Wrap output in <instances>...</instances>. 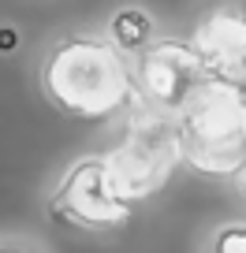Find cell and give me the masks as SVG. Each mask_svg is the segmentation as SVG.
<instances>
[{"instance_id":"7","label":"cell","mask_w":246,"mask_h":253,"mask_svg":"<svg viewBox=\"0 0 246 253\" xmlns=\"http://www.w3.org/2000/svg\"><path fill=\"white\" fill-rule=\"evenodd\" d=\"M108 41L123 56H135L138 48H146L153 41V19H149V11L135 8V4L119 8L116 15L108 19Z\"/></svg>"},{"instance_id":"10","label":"cell","mask_w":246,"mask_h":253,"mask_svg":"<svg viewBox=\"0 0 246 253\" xmlns=\"http://www.w3.org/2000/svg\"><path fill=\"white\" fill-rule=\"evenodd\" d=\"M231 179H235V186H239V194H246V160L243 164L235 168V175H231Z\"/></svg>"},{"instance_id":"8","label":"cell","mask_w":246,"mask_h":253,"mask_svg":"<svg viewBox=\"0 0 246 253\" xmlns=\"http://www.w3.org/2000/svg\"><path fill=\"white\" fill-rule=\"evenodd\" d=\"M213 246L224 253H246V223H228L213 235Z\"/></svg>"},{"instance_id":"3","label":"cell","mask_w":246,"mask_h":253,"mask_svg":"<svg viewBox=\"0 0 246 253\" xmlns=\"http://www.w3.org/2000/svg\"><path fill=\"white\" fill-rule=\"evenodd\" d=\"M104 164H108L112 186L119 190V198H153L172 179L175 164H183L175 116L157 112L135 97L127 104V134L112 153H104Z\"/></svg>"},{"instance_id":"5","label":"cell","mask_w":246,"mask_h":253,"mask_svg":"<svg viewBox=\"0 0 246 253\" xmlns=\"http://www.w3.org/2000/svg\"><path fill=\"white\" fill-rule=\"evenodd\" d=\"M201 75H205V67L191 48V41H149L131 60L135 97L168 116L179 112V104L201 82Z\"/></svg>"},{"instance_id":"1","label":"cell","mask_w":246,"mask_h":253,"mask_svg":"<svg viewBox=\"0 0 246 253\" xmlns=\"http://www.w3.org/2000/svg\"><path fill=\"white\" fill-rule=\"evenodd\" d=\"M41 93L75 119H108L135 101L131 63L112 41L71 34L41 60Z\"/></svg>"},{"instance_id":"6","label":"cell","mask_w":246,"mask_h":253,"mask_svg":"<svg viewBox=\"0 0 246 253\" xmlns=\"http://www.w3.org/2000/svg\"><path fill=\"white\" fill-rule=\"evenodd\" d=\"M191 48L198 52L205 75L246 86V8L235 0L209 8L191 38Z\"/></svg>"},{"instance_id":"9","label":"cell","mask_w":246,"mask_h":253,"mask_svg":"<svg viewBox=\"0 0 246 253\" xmlns=\"http://www.w3.org/2000/svg\"><path fill=\"white\" fill-rule=\"evenodd\" d=\"M15 48V30H0V52H11Z\"/></svg>"},{"instance_id":"2","label":"cell","mask_w":246,"mask_h":253,"mask_svg":"<svg viewBox=\"0 0 246 253\" xmlns=\"http://www.w3.org/2000/svg\"><path fill=\"white\" fill-rule=\"evenodd\" d=\"M175 130L187 168L213 179L235 175L246 160V86L201 75L175 112Z\"/></svg>"},{"instance_id":"4","label":"cell","mask_w":246,"mask_h":253,"mask_svg":"<svg viewBox=\"0 0 246 253\" xmlns=\"http://www.w3.org/2000/svg\"><path fill=\"white\" fill-rule=\"evenodd\" d=\"M49 212L60 223L101 235V231H116L131 220V201L119 198V190L112 186L104 157H82L56 182Z\"/></svg>"}]
</instances>
